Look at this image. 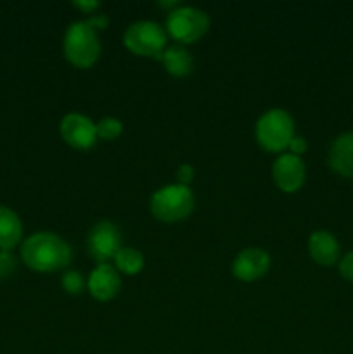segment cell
<instances>
[{"mask_svg": "<svg viewBox=\"0 0 353 354\" xmlns=\"http://www.w3.org/2000/svg\"><path fill=\"white\" fill-rule=\"evenodd\" d=\"M287 147H289L291 154L301 156L303 152H307L308 145H307V140H305L303 137H298V135H294V137L291 138V142H289V145H287Z\"/></svg>", "mask_w": 353, "mask_h": 354, "instance_id": "22", "label": "cell"}, {"mask_svg": "<svg viewBox=\"0 0 353 354\" xmlns=\"http://www.w3.org/2000/svg\"><path fill=\"white\" fill-rule=\"evenodd\" d=\"M87 23H89L96 31L104 30V28H107V24H109V17L104 16V14H92V16H89Z\"/></svg>", "mask_w": 353, "mask_h": 354, "instance_id": "23", "label": "cell"}, {"mask_svg": "<svg viewBox=\"0 0 353 354\" xmlns=\"http://www.w3.org/2000/svg\"><path fill=\"white\" fill-rule=\"evenodd\" d=\"M194 209V194L187 185H166L151 197V213L159 221L175 223L189 216Z\"/></svg>", "mask_w": 353, "mask_h": 354, "instance_id": "3", "label": "cell"}, {"mask_svg": "<svg viewBox=\"0 0 353 354\" xmlns=\"http://www.w3.org/2000/svg\"><path fill=\"white\" fill-rule=\"evenodd\" d=\"M87 287H89L90 296L96 297L97 301H109L120 292L121 280L116 268L104 263V265H99L96 270H92Z\"/></svg>", "mask_w": 353, "mask_h": 354, "instance_id": "11", "label": "cell"}, {"mask_svg": "<svg viewBox=\"0 0 353 354\" xmlns=\"http://www.w3.org/2000/svg\"><path fill=\"white\" fill-rule=\"evenodd\" d=\"M23 235V225L12 209L0 206V251H9Z\"/></svg>", "mask_w": 353, "mask_h": 354, "instance_id": "14", "label": "cell"}, {"mask_svg": "<svg viewBox=\"0 0 353 354\" xmlns=\"http://www.w3.org/2000/svg\"><path fill=\"white\" fill-rule=\"evenodd\" d=\"M64 57L76 68H90L99 59L100 41L97 31L87 21H75L64 33Z\"/></svg>", "mask_w": 353, "mask_h": 354, "instance_id": "2", "label": "cell"}, {"mask_svg": "<svg viewBox=\"0 0 353 354\" xmlns=\"http://www.w3.org/2000/svg\"><path fill=\"white\" fill-rule=\"evenodd\" d=\"M270 268V256L263 249L249 248L237 254L232 263V273L241 282H255L262 279Z\"/></svg>", "mask_w": 353, "mask_h": 354, "instance_id": "10", "label": "cell"}, {"mask_svg": "<svg viewBox=\"0 0 353 354\" xmlns=\"http://www.w3.org/2000/svg\"><path fill=\"white\" fill-rule=\"evenodd\" d=\"M73 3H75V7H78L80 10L89 14V16H92L93 10L100 6V2H97V0H75Z\"/></svg>", "mask_w": 353, "mask_h": 354, "instance_id": "24", "label": "cell"}, {"mask_svg": "<svg viewBox=\"0 0 353 354\" xmlns=\"http://www.w3.org/2000/svg\"><path fill=\"white\" fill-rule=\"evenodd\" d=\"M339 272H341V275L345 277L346 280L353 282V251L348 252V254L341 259V263H339Z\"/></svg>", "mask_w": 353, "mask_h": 354, "instance_id": "20", "label": "cell"}, {"mask_svg": "<svg viewBox=\"0 0 353 354\" xmlns=\"http://www.w3.org/2000/svg\"><path fill=\"white\" fill-rule=\"evenodd\" d=\"M61 137L62 140L73 149L85 151L90 149L97 140L96 124L90 118L83 116L80 113H69L61 120Z\"/></svg>", "mask_w": 353, "mask_h": 354, "instance_id": "8", "label": "cell"}, {"mask_svg": "<svg viewBox=\"0 0 353 354\" xmlns=\"http://www.w3.org/2000/svg\"><path fill=\"white\" fill-rule=\"evenodd\" d=\"M96 131L97 138H102V140H114L118 135L123 131V124L116 118H102L99 123H96Z\"/></svg>", "mask_w": 353, "mask_h": 354, "instance_id": "17", "label": "cell"}, {"mask_svg": "<svg viewBox=\"0 0 353 354\" xmlns=\"http://www.w3.org/2000/svg\"><path fill=\"white\" fill-rule=\"evenodd\" d=\"M87 248H89V254L99 265H104L111 258L114 259V256L121 249V235L116 225L111 221H99L90 230Z\"/></svg>", "mask_w": 353, "mask_h": 354, "instance_id": "7", "label": "cell"}, {"mask_svg": "<svg viewBox=\"0 0 353 354\" xmlns=\"http://www.w3.org/2000/svg\"><path fill=\"white\" fill-rule=\"evenodd\" d=\"M21 258L35 272H55L69 265L71 245L52 232H37L24 241Z\"/></svg>", "mask_w": 353, "mask_h": 354, "instance_id": "1", "label": "cell"}, {"mask_svg": "<svg viewBox=\"0 0 353 354\" xmlns=\"http://www.w3.org/2000/svg\"><path fill=\"white\" fill-rule=\"evenodd\" d=\"M329 165L339 175L353 178V131H346L332 142Z\"/></svg>", "mask_w": 353, "mask_h": 354, "instance_id": "13", "label": "cell"}, {"mask_svg": "<svg viewBox=\"0 0 353 354\" xmlns=\"http://www.w3.org/2000/svg\"><path fill=\"white\" fill-rule=\"evenodd\" d=\"M272 178L284 192H296L305 182V162L291 152L280 154L272 166Z\"/></svg>", "mask_w": 353, "mask_h": 354, "instance_id": "9", "label": "cell"}, {"mask_svg": "<svg viewBox=\"0 0 353 354\" xmlns=\"http://www.w3.org/2000/svg\"><path fill=\"white\" fill-rule=\"evenodd\" d=\"M256 140L265 151L282 152L294 137V123L284 109H270L256 123Z\"/></svg>", "mask_w": 353, "mask_h": 354, "instance_id": "4", "label": "cell"}, {"mask_svg": "<svg viewBox=\"0 0 353 354\" xmlns=\"http://www.w3.org/2000/svg\"><path fill=\"white\" fill-rule=\"evenodd\" d=\"M210 28V17L197 7H176L166 17V30L182 44L197 41Z\"/></svg>", "mask_w": 353, "mask_h": 354, "instance_id": "6", "label": "cell"}, {"mask_svg": "<svg viewBox=\"0 0 353 354\" xmlns=\"http://www.w3.org/2000/svg\"><path fill=\"white\" fill-rule=\"evenodd\" d=\"M16 270V258L9 251H0V280L7 279Z\"/></svg>", "mask_w": 353, "mask_h": 354, "instance_id": "19", "label": "cell"}, {"mask_svg": "<svg viewBox=\"0 0 353 354\" xmlns=\"http://www.w3.org/2000/svg\"><path fill=\"white\" fill-rule=\"evenodd\" d=\"M114 263H116V270H120L121 273L135 275L144 266V254L134 248H121L114 256Z\"/></svg>", "mask_w": 353, "mask_h": 354, "instance_id": "16", "label": "cell"}, {"mask_svg": "<svg viewBox=\"0 0 353 354\" xmlns=\"http://www.w3.org/2000/svg\"><path fill=\"white\" fill-rule=\"evenodd\" d=\"M61 286L68 294H80L85 287V280L80 272H66L61 277Z\"/></svg>", "mask_w": 353, "mask_h": 354, "instance_id": "18", "label": "cell"}, {"mask_svg": "<svg viewBox=\"0 0 353 354\" xmlns=\"http://www.w3.org/2000/svg\"><path fill=\"white\" fill-rule=\"evenodd\" d=\"M161 61L165 64L166 71L173 76H179V78L187 76L194 69L192 55L182 45H172V47L166 48L161 54Z\"/></svg>", "mask_w": 353, "mask_h": 354, "instance_id": "15", "label": "cell"}, {"mask_svg": "<svg viewBox=\"0 0 353 354\" xmlns=\"http://www.w3.org/2000/svg\"><path fill=\"white\" fill-rule=\"evenodd\" d=\"M308 251L311 259L322 266H331L339 258V244L331 232L317 230L308 239Z\"/></svg>", "mask_w": 353, "mask_h": 354, "instance_id": "12", "label": "cell"}, {"mask_svg": "<svg viewBox=\"0 0 353 354\" xmlns=\"http://www.w3.org/2000/svg\"><path fill=\"white\" fill-rule=\"evenodd\" d=\"M125 47L141 57H161L166 45V33L154 21H137L123 35Z\"/></svg>", "mask_w": 353, "mask_h": 354, "instance_id": "5", "label": "cell"}, {"mask_svg": "<svg viewBox=\"0 0 353 354\" xmlns=\"http://www.w3.org/2000/svg\"><path fill=\"white\" fill-rule=\"evenodd\" d=\"M176 178H179L180 185H187L192 182L194 178V168L190 165H182L179 169H176Z\"/></svg>", "mask_w": 353, "mask_h": 354, "instance_id": "21", "label": "cell"}]
</instances>
